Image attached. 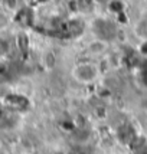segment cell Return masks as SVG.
<instances>
[{"instance_id":"6da1fadb","label":"cell","mask_w":147,"mask_h":154,"mask_svg":"<svg viewBox=\"0 0 147 154\" xmlns=\"http://www.w3.org/2000/svg\"><path fill=\"white\" fill-rule=\"evenodd\" d=\"M95 33L102 40H110L117 35V29L108 20H97L95 22Z\"/></svg>"},{"instance_id":"7a4b0ae2","label":"cell","mask_w":147,"mask_h":154,"mask_svg":"<svg viewBox=\"0 0 147 154\" xmlns=\"http://www.w3.org/2000/svg\"><path fill=\"white\" fill-rule=\"evenodd\" d=\"M95 75H97V71H95V68L91 66V65H81V66L77 69L78 79L84 81V82H88V81L94 79Z\"/></svg>"},{"instance_id":"3957f363","label":"cell","mask_w":147,"mask_h":154,"mask_svg":"<svg viewBox=\"0 0 147 154\" xmlns=\"http://www.w3.org/2000/svg\"><path fill=\"white\" fill-rule=\"evenodd\" d=\"M58 154H62V153H58Z\"/></svg>"}]
</instances>
